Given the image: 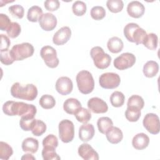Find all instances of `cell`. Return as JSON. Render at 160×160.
<instances>
[{"mask_svg":"<svg viewBox=\"0 0 160 160\" xmlns=\"http://www.w3.org/2000/svg\"><path fill=\"white\" fill-rule=\"evenodd\" d=\"M107 47L110 52L116 54L121 52L122 50L124 44L120 38L114 36L108 40Z\"/></svg>","mask_w":160,"mask_h":160,"instance_id":"24","label":"cell"},{"mask_svg":"<svg viewBox=\"0 0 160 160\" xmlns=\"http://www.w3.org/2000/svg\"><path fill=\"white\" fill-rule=\"evenodd\" d=\"M42 15V10L41 8L38 6H33L31 7L27 13L28 19L33 22H38L40 17Z\"/></svg>","mask_w":160,"mask_h":160,"instance_id":"26","label":"cell"},{"mask_svg":"<svg viewBox=\"0 0 160 160\" xmlns=\"http://www.w3.org/2000/svg\"><path fill=\"white\" fill-rule=\"evenodd\" d=\"M36 119H34V118L21 117V119L19 121V126L23 131H32L36 122Z\"/></svg>","mask_w":160,"mask_h":160,"instance_id":"34","label":"cell"},{"mask_svg":"<svg viewBox=\"0 0 160 160\" xmlns=\"http://www.w3.org/2000/svg\"><path fill=\"white\" fill-rule=\"evenodd\" d=\"M21 28L19 23L16 22H12L9 28L6 30L7 34L11 38H17L21 33Z\"/></svg>","mask_w":160,"mask_h":160,"instance_id":"39","label":"cell"},{"mask_svg":"<svg viewBox=\"0 0 160 160\" xmlns=\"http://www.w3.org/2000/svg\"><path fill=\"white\" fill-rule=\"evenodd\" d=\"M12 148L8 143L0 142V159L8 160L12 155Z\"/></svg>","mask_w":160,"mask_h":160,"instance_id":"33","label":"cell"},{"mask_svg":"<svg viewBox=\"0 0 160 160\" xmlns=\"http://www.w3.org/2000/svg\"><path fill=\"white\" fill-rule=\"evenodd\" d=\"M108 9L113 13L121 12L124 7V3L121 0H108L106 2Z\"/></svg>","mask_w":160,"mask_h":160,"instance_id":"36","label":"cell"},{"mask_svg":"<svg viewBox=\"0 0 160 160\" xmlns=\"http://www.w3.org/2000/svg\"><path fill=\"white\" fill-rule=\"evenodd\" d=\"M136 62L135 56L130 52H124L114 60V66L119 70H125L131 68Z\"/></svg>","mask_w":160,"mask_h":160,"instance_id":"10","label":"cell"},{"mask_svg":"<svg viewBox=\"0 0 160 160\" xmlns=\"http://www.w3.org/2000/svg\"><path fill=\"white\" fill-rule=\"evenodd\" d=\"M0 56H1V62L3 64L10 65L12 64L14 61L9 49L6 51H1Z\"/></svg>","mask_w":160,"mask_h":160,"instance_id":"43","label":"cell"},{"mask_svg":"<svg viewBox=\"0 0 160 160\" xmlns=\"http://www.w3.org/2000/svg\"><path fill=\"white\" fill-rule=\"evenodd\" d=\"M141 109L134 107H128L125 111V116L130 122H136L141 116Z\"/></svg>","mask_w":160,"mask_h":160,"instance_id":"29","label":"cell"},{"mask_svg":"<svg viewBox=\"0 0 160 160\" xmlns=\"http://www.w3.org/2000/svg\"><path fill=\"white\" fill-rule=\"evenodd\" d=\"M21 159L23 160V159H26V160H29V159H33V160H35L36 158L31 154H24L22 157H21Z\"/></svg>","mask_w":160,"mask_h":160,"instance_id":"47","label":"cell"},{"mask_svg":"<svg viewBox=\"0 0 160 160\" xmlns=\"http://www.w3.org/2000/svg\"><path fill=\"white\" fill-rule=\"evenodd\" d=\"M106 136L108 141L111 144H118L121 142L123 138L122 131L118 127L112 126L106 132Z\"/></svg>","mask_w":160,"mask_h":160,"instance_id":"20","label":"cell"},{"mask_svg":"<svg viewBox=\"0 0 160 160\" xmlns=\"http://www.w3.org/2000/svg\"><path fill=\"white\" fill-rule=\"evenodd\" d=\"M142 71L146 77L153 78L159 71V65L154 61H149L144 65Z\"/></svg>","mask_w":160,"mask_h":160,"instance_id":"23","label":"cell"},{"mask_svg":"<svg viewBox=\"0 0 160 160\" xmlns=\"http://www.w3.org/2000/svg\"><path fill=\"white\" fill-rule=\"evenodd\" d=\"M88 107L90 111L96 114L105 113L108 110L107 103L102 99L94 97L88 101Z\"/></svg>","mask_w":160,"mask_h":160,"instance_id":"14","label":"cell"},{"mask_svg":"<svg viewBox=\"0 0 160 160\" xmlns=\"http://www.w3.org/2000/svg\"><path fill=\"white\" fill-rule=\"evenodd\" d=\"M59 136L64 143L72 141L74 136V126L73 122L68 119H63L59 124Z\"/></svg>","mask_w":160,"mask_h":160,"instance_id":"7","label":"cell"},{"mask_svg":"<svg viewBox=\"0 0 160 160\" xmlns=\"http://www.w3.org/2000/svg\"><path fill=\"white\" fill-rule=\"evenodd\" d=\"M44 8L49 11H54L58 9L60 2L58 0H47L44 2Z\"/></svg>","mask_w":160,"mask_h":160,"instance_id":"44","label":"cell"},{"mask_svg":"<svg viewBox=\"0 0 160 160\" xmlns=\"http://www.w3.org/2000/svg\"><path fill=\"white\" fill-rule=\"evenodd\" d=\"M124 35L128 41L139 45L142 44L147 33L138 24L130 22L127 24L124 28Z\"/></svg>","mask_w":160,"mask_h":160,"instance_id":"3","label":"cell"},{"mask_svg":"<svg viewBox=\"0 0 160 160\" xmlns=\"http://www.w3.org/2000/svg\"><path fill=\"white\" fill-rule=\"evenodd\" d=\"M149 143V138L143 132L135 135L132 140V145L137 150H142L146 148Z\"/></svg>","mask_w":160,"mask_h":160,"instance_id":"19","label":"cell"},{"mask_svg":"<svg viewBox=\"0 0 160 160\" xmlns=\"http://www.w3.org/2000/svg\"><path fill=\"white\" fill-rule=\"evenodd\" d=\"M91 16L95 20H101L106 16V11L102 6H96L91 9Z\"/></svg>","mask_w":160,"mask_h":160,"instance_id":"38","label":"cell"},{"mask_svg":"<svg viewBox=\"0 0 160 160\" xmlns=\"http://www.w3.org/2000/svg\"><path fill=\"white\" fill-rule=\"evenodd\" d=\"M95 66L100 69H104L108 68L111 64V57L105 53L103 49L99 46L93 47L90 51Z\"/></svg>","mask_w":160,"mask_h":160,"instance_id":"5","label":"cell"},{"mask_svg":"<svg viewBox=\"0 0 160 160\" xmlns=\"http://www.w3.org/2000/svg\"><path fill=\"white\" fill-rule=\"evenodd\" d=\"M74 116L76 117L78 121L84 124L87 123L91 119V114L90 111L82 107H81L74 114Z\"/></svg>","mask_w":160,"mask_h":160,"instance_id":"31","label":"cell"},{"mask_svg":"<svg viewBox=\"0 0 160 160\" xmlns=\"http://www.w3.org/2000/svg\"><path fill=\"white\" fill-rule=\"evenodd\" d=\"M12 22L9 17L4 14H0V29L1 31H6Z\"/></svg>","mask_w":160,"mask_h":160,"instance_id":"45","label":"cell"},{"mask_svg":"<svg viewBox=\"0 0 160 160\" xmlns=\"http://www.w3.org/2000/svg\"><path fill=\"white\" fill-rule=\"evenodd\" d=\"M95 130L92 124L84 123L79 129V138L83 142H88L94 136Z\"/></svg>","mask_w":160,"mask_h":160,"instance_id":"18","label":"cell"},{"mask_svg":"<svg viewBox=\"0 0 160 160\" xmlns=\"http://www.w3.org/2000/svg\"><path fill=\"white\" fill-rule=\"evenodd\" d=\"M22 149L24 152L35 153L39 148V142L33 138H27L22 142Z\"/></svg>","mask_w":160,"mask_h":160,"instance_id":"22","label":"cell"},{"mask_svg":"<svg viewBox=\"0 0 160 160\" xmlns=\"http://www.w3.org/2000/svg\"><path fill=\"white\" fill-rule=\"evenodd\" d=\"M127 12L131 17L139 18L144 14L145 8L139 1H133L128 4Z\"/></svg>","mask_w":160,"mask_h":160,"instance_id":"17","label":"cell"},{"mask_svg":"<svg viewBox=\"0 0 160 160\" xmlns=\"http://www.w3.org/2000/svg\"><path fill=\"white\" fill-rule=\"evenodd\" d=\"M38 22L42 29L46 31H50L56 27L57 18L52 13L46 12L42 14Z\"/></svg>","mask_w":160,"mask_h":160,"instance_id":"12","label":"cell"},{"mask_svg":"<svg viewBox=\"0 0 160 160\" xmlns=\"http://www.w3.org/2000/svg\"><path fill=\"white\" fill-rule=\"evenodd\" d=\"M144 106V101L142 97L138 95H132L128 100V107H134L142 109Z\"/></svg>","mask_w":160,"mask_h":160,"instance_id":"35","label":"cell"},{"mask_svg":"<svg viewBox=\"0 0 160 160\" xmlns=\"http://www.w3.org/2000/svg\"><path fill=\"white\" fill-rule=\"evenodd\" d=\"M56 148L52 147H43L42 156L44 160H59L60 156L56 152Z\"/></svg>","mask_w":160,"mask_h":160,"instance_id":"32","label":"cell"},{"mask_svg":"<svg viewBox=\"0 0 160 160\" xmlns=\"http://www.w3.org/2000/svg\"><path fill=\"white\" fill-rule=\"evenodd\" d=\"M71 36V29L68 26H63L55 32L52 38V42L57 46L63 45L69 40Z\"/></svg>","mask_w":160,"mask_h":160,"instance_id":"15","label":"cell"},{"mask_svg":"<svg viewBox=\"0 0 160 160\" xmlns=\"http://www.w3.org/2000/svg\"><path fill=\"white\" fill-rule=\"evenodd\" d=\"M125 100V96L124 94L120 91H116L113 92L110 96V102L112 106L115 108L121 107Z\"/></svg>","mask_w":160,"mask_h":160,"instance_id":"28","label":"cell"},{"mask_svg":"<svg viewBox=\"0 0 160 160\" xmlns=\"http://www.w3.org/2000/svg\"><path fill=\"white\" fill-rule=\"evenodd\" d=\"M76 82L79 91L83 94L91 93L94 88V81L90 72L86 70L79 71L76 76Z\"/></svg>","mask_w":160,"mask_h":160,"instance_id":"4","label":"cell"},{"mask_svg":"<svg viewBox=\"0 0 160 160\" xmlns=\"http://www.w3.org/2000/svg\"><path fill=\"white\" fill-rule=\"evenodd\" d=\"M46 131V125L41 120L36 119L34 126L31 131L32 134L36 136H39L43 134Z\"/></svg>","mask_w":160,"mask_h":160,"instance_id":"40","label":"cell"},{"mask_svg":"<svg viewBox=\"0 0 160 160\" xmlns=\"http://www.w3.org/2000/svg\"><path fill=\"white\" fill-rule=\"evenodd\" d=\"M39 103L42 108L45 109H49L54 107L56 101L54 97L51 95L44 94L41 97Z\"/></svg>","mask_w":160,"mask_h":160,"instance_id":"30","label":"cell"},{"mask_svg":"<svg viewBox=\"0 0 160 160\" xmlns=\"http://www.w3.org/2000/svg\"><path fill=\"white\" fill-rule=\"evenodd\" d=\"M3 112L8 116H19L21 117L34 118L37 109L33 104L23 102L8 101L2 106Z\"/></svg>","mask_w":160,"mask_h":160,"instance_id":"1","label":"cell"},{"mask_svg":"<svg viewBox=\"0 0 160 160\" xmlns=\"http://www.w3.org/2000/svg\"><path fill=\"white\" fill-rule=\"evenodd\" d=\"M78 154L85 160H98L99 155L98 152L87 143L81 144L78 148Z\"/></svg>","mask_w":160,"mask_h":160,"instance_id":"16","label":"cell"},{"mask_svg":"<svg viewBox=\"0 0 160 160\" xmlns=\"http://www.w3.org/2000/svg\"><path fill=\"white\" fill-rule=\"evenodd\" d=\"M11 94L15 98L32 101L38 96V89L32 84L22 86L19 82H15L11 88Z\"/></svg>","mask_w":160,"mask_h":160,"instance_id":"2","label":"cell"},{"mask_svg":"<svg viewBox=\"0 0 160 160\" xmlns=\"http://www.w3.org/2000/svg\"><path fill=\"white\" fill-rule=\"evenodd\" d=\"M40 56L48 67L55 68L58 66L59 61L57 57V52L52 46H43L40 51Z\"/></svg>","mask_w":160,"mask_h":160,"instance_id":"8","label":"cell"},{"mask_svg":"<svg viewBox=\"0 0 160 160\" xmlns=\"http://www.w3.org/2000/svg\"><path fill=\"white\" fill-rule=\"evenodd\" d=\"M10 44H11V41L9 38L7 36L1 34V46H0L1 51L8 50Z\"/></svg>","mask_w":160,"mask_h":160,"instance_id":"46","label":"cell"},{"mask_svg":"<svg viewBox=\"0 0 160 160\" xmlns=\"http://www.w3.org/2000/svg\"><path fill=\"white\" fill-rule=\"evenodd\" d=\"M34 49L33 46L29 42L18 44L12 47L10 50L11 54L14 61H22L32 56Z\"/></svg>","mask_w":160,"mask_h":160,"instance_id":"6","label":"cell"},{"mask_svg":"<svg viewBox=\"0 0 160 160\" xmlns=\"http://www.w3.org/2000/svg\"><path fill=\"white\" fill-rule=\"evenodd\" d=\"M9 12L13 16L18 19H22L24 14V8L19 4H15L8 8Z\"/></svg>","mask_w":160,"mask_h":160,"instance_id":"41","label":"cell"},{"mask_svg":"<svg viewBox=\"0 0 160 160\" xmlns=\"http://www.w3.org/2000/svg\"><path fill=\"white\" fill-rule=\"evenodd\" d=\"M81 108V104L79 100L75 98H68L63 104V109L69 114H74Z\"/></svg>","mask_w":160,"mask_h":160,"instance_id":"21","label":"cell"},{"mask_svg":"<svg viewBox=\"0 0 160 160\" xmlns=\"http://www.w3.org/2000/svg\"><path fill=\"white\" fill-rule=\"evenodd\" d=\"M43 147H52L56 148L58 146V140L57 137L54 134H49L42 140Z\"/></svg>","mask_w":160,"mask_h":160,"instance_id":"42","label":"cell"},{"mask_svg":"<svg viewBox=\"0 0 160 160\" xmlns=\"http://www.w3.org/2000/svg\"><path fill=\"white\" fill-rule=\"evenodd\" d=\"M158 38L154 33L147 34L142 44L144 46L150 50H155L158 47Z\"/></svg>","mask_w":160,"mask_h":160,"instance_id":"27","label":"cell"},{"mask_svg":"<svg viewBox=\"0 0 160 160\" xmlns=\"http://www.w3.org/2000/svg\"><path fill=\"white\" fill-rule=\"evenodd\" d=\"M143 126L152 134H157L160 131L159 119L154 113H148L145 115L142 121Z\"/></svg>","mask_w":160,"mask_h":160,"instance_id":"11","label":"cell"},{"mask_svg":"<svg viewBox=\"0 0 160 160\" xmlns=\"http://www.w3.org/2000/svg\"><path fill=\"white\" fill-rule=\"evenodd\" d=\"M100 86L107 89H112L118 88L121 82L120 76L114 72H105L99 78Z\"/></svg>","mask_w":160,"mask_h":160,"instance_id":"9","label":"cell"},{"mask_svg":"<svg viewBox=\"0 0 160 160\" xmlns=\"http://www.w3.org/2000/svg\"><path fill=\"white\" fill-rule=\"evenodd\" d=\"M86 4L81 1H75L72 6L73 13L77 16H82L86 12Z\"/></svg>","mask_w":160,"mask_h":160,"instance_id":"37","label":"cell"},{"mask_svg":"<svg viewBox=\"0 0 160 160\" xmlns=\"http://www.w3.org/2000/svg\"><path fill=\"white\" fill-rule=\"evenodd\" d=\"M97 126L99 131L101 133L105 134L106 132L113 126V122L111 119L108 117H101L98 119Z\"/></svg>","mask_w":160,"mask_h":160,"instance_id":"25","label":"cell"},{"mask_svg":"<svg viewBox=\"0 0 160 160\" xmlns=\"http://www.w3.org/2000/svg\"><path fill=\"white\" fill-rule=\"evenodd\" d=\"M56 89L61 95L65 96L70 94L73 88V84L71 79L66 76L60 77L56 82Z\"/></svg>","mask_w":160,"mask_h":160,"instance_id":"13","label":"cell"}]
</instances>
